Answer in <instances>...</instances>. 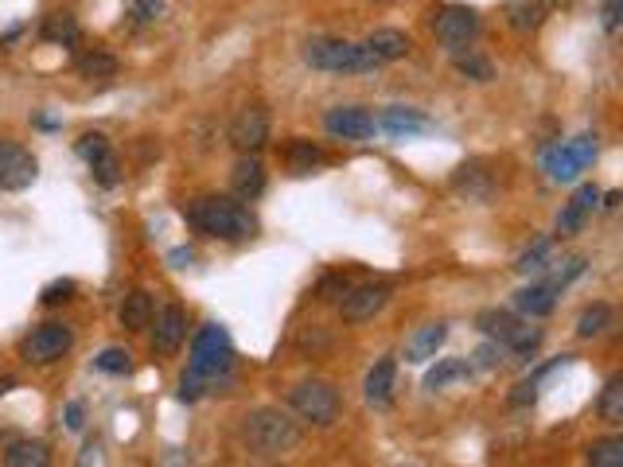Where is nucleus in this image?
<instances>
[{"label":"nucleus","instance_id":"c03bdc74","mask_svg":"<svg viewBox=\"0 0 623 467\" xmlns=\"http://www.w3.org/2000/svg\"><path fill=\"white\" fill-rule=\"evenodd\" d=\"M168 261H172L176 269H187V265H191V250H172L168 253Z\"/></svg>","mask_w":623,"mask_h":467},{"label":"nucleus","instance_id":"4c0bfd02","mask_svg":"<svg viewBox=\"0 0 623 467\" xmlns=\"http://www.w3.org/2000/svg\"><path fill=\"white\" fill-rule=\"evenodd\" d=\"M499 359H503V347H499L495 339H487L476 355L468 359V366H472V374H476V370H495V366H499Z\"/></svg>","mask_w":623,"mask_h":467},{"label":"nucleus","instance_id":"79ce46f5","mask_svg":"<svg viewBox=\"0 0 623 467\" xmlns=\"http://www.w3.org/2000/svg\"><path fill=\"white\" fill-rule=\"evenodd\" d=\"M160 8H164L160 0H137V8H133V16H137V20L145 24V20H156V16H160Z\"/></svg>","mask_w":623,"mask_h":467},{"label":"nucleus","instance_id":"aec40b11","mask_svg":"<svg viewBox=\"0 0 623 467\" xmlns=\"http://www.w3.org/2000/svg\"><path fill=\"white\" fill-rule=\"evenodd\" d=\"M367 43V51L378 59V67H386V63H398V59H405L409 55V36L405 32H398V28H378L374 36L363 39Z\"/></svg>","mask_w":623,"mask_h":467},{"label":"nucleus","instance_id":"a878e982","mask_svg":"<svg viewBox=\"0 0 623 467\" xmlns=\"http://www.w3.org/2000/svg\"><path fill=\"white\" fill-rule=\"evenodd\" d=\"M47 460H51V452L39 440H16L4 452V464L8 467H47Z\"/></svg>","mask_w":623,"mask_h":467},{"label":"nucleus","instance_id":"393cba45","mask_svg":"<svg viewBox=\"0 0 623 467\" xmlns=\"http://www.w3.org/2000/svg\"><path fill=\"white\" fill-rule=\"evenodd\" d=\"M148 320H152V296H148L145 288H137V292H129L121 300V327L141 331V327H148Z\"/></svg>","mask_w":623,"mask_h":467},{"label":"nucleus","instance_id":"bb28decb","mask_svg":"<svg viewBox=\"0 0 623 467\" xmlns=\"http://www.w3.org/2000/svg\"><path fill=\"white\" fill-rule=\"evenodd\" d=\"M464 378H472V366H468V359H440L437 366L425 374V390H444V386L464 382Z\"/></svg>","mask_w":623,"mask_h":467},{"label":"nucleus","instance_id":"c85d7f7f","mask_svg":"<svg viewBox=\"0 0 623 467\" xmlns=\"http://www.w3.org/2000/svg\"><path fill=\"white\" fill-rule=\"evenodd\" d=\"M281 156H285V164L293 168L296 176L312 172V168H316V164L324 160V152H320V148H316V144H312V141H289V144H285V152H281Z\"/></svg>","mask_w":623,"mask_h":467},{"label":"nucleus","instance_id":"c756f323","mask_svg":"<svg viewBox=\"0 0 623 467\" xmlns=\"http://www.w3.org/2000/svg\"><path fill=\"white\" fill-rule=\"evenodd\" d=\"M608 327H612V308L608 304H592V308L581 312V320H577V339H596Z\"/></svg>","mask_w":623,"mask_h":467},{"label":"nucleus","instance_id":"5701e85b","mask_svg":"<svg viewBox=\"0 0 623 467\" xmlns=\"http://www.w3.org/2000/svg\"><path fill=\"white\" fill-rule=\"evenodd\" d=\"M546 0H511L507 4V24H511L518 36H530L546 24Z\"/></svg>","mask_w":623,"mask_h":467},{"label":"nucleus","instance_id":"f704fd0d","mask_svg":"<svg viewBox=\"0 0 623 467\" xmlns=\"http://www.w3.org/2000/svg\"><path fill=\"white\" fill-rule=\"evenodd\" d=\"M129 359H133L129 351H121V347H106V351L94 359V366H98L102 374H117V378H121V374H129V370H133V362Z\"/></svg>","mask_w":623,"mask_h":467},{"label":"nucleus","instance_id":"1a4fd4ad","mask_svg":"<svg viewBox=\"0 0 623 467\" xmlns=\"http://www.w3.org/2000/svg\"><path fill=\"white\" fill-rule=\"evenodd\" d=\"M71 347H74V331L67 324H39L36 331L20 343V355H24V362L47 366V362L63 359Z\"/></svg>","mask_w":623,"mask_h":467},{"label":"nucleus","instance_id":"58836bf2","mask_svg":"<svg viewBox=\"0 0 623 467\" xmlns=\"http://www.w3.org/2000/svg\"><path fill=\"white\" fill-rule=\"evenodd\" d=\"M600 16H604V32L616 36L623 24V0H600Z\"/></svg>","mask_w":623,"mask_h":467},{"label":"nucleus","instance_id":"72a5a7b5","mask_svg":"<svg viewBox=\"0 0 623 467\" xmlns=\"http://www.w3.org/2000/svg\"><path fill=\"white\" fill-rule=\"evenodd\" d=\"M78 74L90 78V82H94V78H113V74H117V59L106 55V51H90V55L78 59Z\"/></svg>","mask_w":623,"mask_h":467},{"label":"nucleus","instance_id":"b1692460","mask_svg":"<svg viewBox=\"0 0 623 467\" xmlns=\"http://www.w3.org/2000/svg\"><path fill=\"white\" fill-rule=\"evenodd\" d=\"M596 413H600V421L612 425V429H620L623 425V374L608 378L604 394H600V401H596Z\"/></svg>","mask_w":623,"mask_h":467},{"label":"nucleus","instance_id":"473e14b6","mask_svg":"<svg viewBox=\"0 0 623 467\" xmlns=\"http://www.w3.org/2000/svg\"><path fill=\"white\" fill-rule=\"evenodd\" d=\"M550 250H553V238H538L530 250L518 257V265H514V269H518V273H526V277H530V273H546V265H550Z\"/></svg>","mask_w":623,"mask_h":467},{"label":"nucleus","instance_id":"423d86ee","mask_svg":"<svg viewBox=\"0 0 623 467\" xmlns=\"http://www.w3.org/2000/svg\"><path fill=\"white\" fill-rule=\"evenodd\" d=\"M596 152H600L596 133H581L573 141H557L553 148L542 152V172L550 176V183H573L581 180V172L596 160Z\"/></svg>","mask_w":623,"mask_h":467},{"label":"nucleus","instance_id":"9d476101","mask_svg":"<svg viewBox=\"0 0 623 467\" xmlns=\"http://www.w3.org/2000/svg\"><path fill=\"white\" fill-rule=\"evenodd\" d=\"M39 176L36 156L24 144L0 137V191H28Z\"/></svg>","mask_w":623,"mask_h":467},{"label":"nucleus","instance_id":"c9c22d12","mask_svg":"<svg viewBox=\"0 0 623 467\" xmlns=\"http://www.w3.org/2000/svg\"><path fill=\"white\" fill-rule=\"evenodd\" d=\"M90 172H94V180L102 183V187H117V183H121V164H117L113 148L110 152H102V156L90 164Z\"/></svg>","mask_w":623,"mask_h":467},{"label":"nucleus","instance_id":"a18cd8bd","mask_svg":"<svg viewBox=\"0 0 623 467\" xmlns=\"http://www.w3.org/2000/svg\"><path fill=\"white\" fill-rule=\"evenodd\" d=\"M102 456H98V444H86V452L78 456V464H98Z\"/></svg>","mask_w":623,"mask_h":467},{"label":"nucleus","instance_id":"a19ab883","mask_svg":"<svg viewBox=\"0 0 623 467\" xmlns=\"http://www.w3.org/2000/svg\"><path fill=\"white\" fill-rule=\"evenodd\" d=\"M347 277L343 273H331V277H324V285H320V300H343L347 296Z\"/></svg>","mask_w":623,"mask_h":467},{"label":"nucleus","instance_id":"f3484780","mask_svg":"<svg viewBox=\"0 0 623 467\" xmlns=\"http://www.w3.org/2000/svg\"><path fill=\"white\" fill-rule=\"evenodd\" d=\"M514 308H518L522 316H530V320H546V316H553V308H557V288H553L550 281L518 288V292H514Z\"/></svg>","mask_w":623,"mask_h":467},{"label":"nucleus","instance_id":"37998d69","mask_svg":"<svg viewBox=\"0 0 623 467\" xmlns=\"http://www.w3.org/2000/svg\"><path fill=\"white\" fill-rule=\"evenodd\" d=\"M82 425H86V409H82V401H71L67 405V429L82 432Z\"/></svg>","mask_w":623,"mask_h":467},{"label":"nucleus","instance_id":"6e6552de","mask_svg":"<svg viewBox=\"0 0 623 467\" xmlns=\"http://www.w3.org/2000/svg\"><path fill=\"white\" fill-rule=\"evenodd\" d=\"M433 36H437L452 55L464 51V47H472L479 36V12L468 8V4H448V8H440L437 16H433Z\"/></svg>","mask_w":623,"mask_h":467},{"label":"nucleus","instance_id":"ddd939ff","mask_svg":"<svg viewBox=\"0 0 623 467\" xmlns=\"http://www.w3.org/2000/svg\"><path fill=\"white\" fill-rule=\"evenodd\" d=\"M324 129L339 141H367V137H374L378 121L363 106H339L324 117Z\"/></svg>","mask_w":623,"mask_h":467},{"label":"nucleus","instance_id":"a211bd4d","mask_svg":"<svg viewBox=\"0 0 623 467\" xmlns=\"http://www.w3.org/2000/svg\"><path fill=\"white\" fill-rule=\"evenodd\" d=\"M444 339H448V324H425V327H417V331L409 335V343H405V362L421 366V362L437 359V351L444 347Z\"/></svg>","mask_w":623,"mask_h":467},{"label":"nucleus","instance_id":"7ed1b4c3","mask_svg":"<svg viewBox=\"0 0 623 467\" xmlns=\"http://www.w3.org/2000/svg\"><path fill=\"white\" fill-rule=\"evenodd\" d=\"M187 370L195 378H203L207 386L222 382L230 370H234V343L226 335V327L219 324H203L191 339V359H187Z\"/></svg>","mask_w":623,"mask_h":467},{"label":"nucleus","instance_id":"f257e3e1","mask_svg":"<svg viewBox=\"0 0 623 467\" xmlns=\"http://www.w3.org/2000/svg\"><path fill=\"white\" fill-rule=\"evenodd\" d=\"M187 222L207 234V238H222V242H246L257 234V218L250 207H242V199H226V195H203L187 207Z\"/></svg>","mask_w":623,"mask_h":467},{"label":"nucleus","instance_id":"49530a36","mask_svg":"<svg viewBox=\"0 0 623 467\" xmlns=\"http://www.w3.org/2000/svg\"><path fill=\"white\" fill-rule=\"evenodd\" d=\"M604 207L616 211V207H620V191H608V195H604Z\"/></svg>","mask_w":623,"mask_h":467},{"label":"nucleus","instance_id":"412c9836","mask_svg":"<svg viewBox=\"0 0 623 467\" xmlns=\"http://www.w3.org/2000/svg\"><path fill=\"white\" fill-rule=\"evenodd\" d=\"M378 129L390 133V137H413V133H425L429 129V117L409 106H390L378 117Z\"/></svg>","mask_w":623,"mask_h":467},{"label":"nucleus","instance_id":"cd10ccee","mask_svg":"<svg viewBox=\"0 0 623 467\" xmlns=\"http://www.w3.org/2000/svg\"><path fill=\"white\" fill-rule=\"evenodd\" d=\"M39 36L47 39V43H63V47H71V43H78V20H74L71 12H51V16L43 20Z\"/></svg>","mask_w":623,"mask_h":467},{"label":"nucleus","instance_id":"f8f14e48","mask_svg":"<svg viewBox=\"0 0 623 467\" xmlns=\"http://www.w3.org/2000/svg\"><path fill=\"white\" fill-rule=\"evenodd\" d=\"M230 144L238 152H257L261 144L269 141V113L261 106H246L234 121H230Z\"/></svg>","mask_w":623,"mask_h":467},{"label":"nucleus","instance_id":"dca6fc26","mask_svg":"<svg viewBox=\"0 0 623 467\" xmlns=\"http://www.w3.org/2000/svg\"><path fill=\"white\" fill-rule=\"evenodd\" d=\"M230 187H234V199H242V203H254L265 191V168H261L257 152H242V160L230 172Z\"/></svg>","mask_w":623,"mask_h":467},{"label":"nucleus","instance_id":"2eb2a0df","mask_svg":"<svg viewBox=\"0 0 623 467\" xmlns=\"http://www.w3.org/2000/svg\"><path fill=\"white\" fill-rule=\"evenodd\" d=\"M187 339V312L180 304H168L160 316H156V335H152V351L160 355H176Z\"/></svg>","mask_w":623,"mask_h":467},{"label":"nucleus","instance_id":"f03ea898","mask_svg":"<svg viewBox=\"0 0 623 467\" xmlns=\"http://www.w3.org/2000/svg\"><path fill=\"white\" fill-rule=\"evenodd\" d=\"M242 444L257 460H281L300 444V425L281 409H254L242 417Z\"/></svg>","mask_w":623,"mask_h":467},{"label":"nucleus","instance_id":"9b49d317","mask_svg":"<svg viewBox=\"0 0 623 467\" xmlns=\"http://www.w3.org/2000/svg\"><path fill=\"white\" fill-rule=\"evenodd\" d=\"M386 304H390V288L363 285V288H347V296L339 300V312H343L347 324H367V320H374Z\"/></svg>","mask_w":623,"mask_h":467},{"label":"nucleus","instance_id":"e433bc0d","mask_svg":"<svg viewBox=\"0 0 623 467\" xmlns=\"http://www.w3.org/2000/svg\"><path fill=\"white\" fill-rule=\"evenodd\" d=\"M74 152H78L86 164H94L102 152H110V141H106L102 133H82V137H78V144H74Z\"/></svg>","mask_w":623,"mask_h":467},{"label":"nucleus","instance_id":"4be33fe9","mask_svg":"<svg viewBox=\"0 0 623 467\" xmlns=\"http://www.w3.org/2000/svg\"><path fill=\"white\" fill-rule=\"evenodd\" d=\"M452 187H456L460 195H468L472 203H487V199H491V191H495V176H491V172H483V164H464V168H456Z\"/></svg>","mask_w":623,"mask_h":467},{"label":"nucleus","instance_id":"39448f33","mask_svg":"<svg viewBox=\"0 0 623 467\" xmlns=\"http://www.w3.org/2000/svg\"><path fill=\"white\" fill-rule=\"evenodd\" d=\"M479 331L487 335V339H495L503 351H511L518 362L534 359V351L542 347V327H530L522 324L518 316L511 312H499V308H491V312H483L476 320Z\"/></svg>","mask_w":623,"mask_h":467},{"label":"nucleus","instance_id":"6ab92c4d","mask_svg":"<svg viewBox=\"0 0 623 467\" xmlns=\"http://www.w3.org/2000/svg\"><path fill=\"white\" fill-rule=\"evenodd\" d=\"M394 378H398L394 359L374 362V370L367 374V386H363V397H367L370 409H390V401H394Z\"/></svg>","mask_w":623,"mask_h":467},{"label":"nucleus","instance_id":"ea45409f","mask_svg":"<svg viewBox=\"0 0 623 467\" xmlns=\"http://www.w3.org/2000/svg\"><path fill=\"white\" fill-rule=\"evenodd\" d=\"M71 292H74V281H51V285L39 292V300H43L47 308H55V304L71 300Z\"/></svg>","mask_w":623,"mask_h":467},{"label":"nucleus","instance_id":"7c9ffc66","mask_svg":"<svg viewBox=\"0 0 623 467\" xmlns=\"http://www.w3.org/2000/svg\"><path fill=\"white\" fill-rule=\"evenodd\" d=\"M585 460L592 467H623V440L620 436H612V440H596V444H588Z\"/></svg>","mask_w":623,"mask_h":467},{"label":"nucleus","instance_id":"de8ad7c7","mask_svg":"<svg viewBox=\"0 0 623 467\" xmlns=\"http://www.w3.org/2000/svg\"><path fill=\"white\" fill-rule=\"evenodd\" d=\"M12 386H16V378H0V397L8 394V390H12Z\"/></svg>","mask_w":623,"mask_h":467},{"label":"nucleus","instance_id":"4468645a","mask_svg":"<svg viewBox=\"0 0 623 467\" xmlns=\"http://www.w3.org/2000/svg\"><path fill=\"white\" fill-rule=\"evenodd\" d=\"M596 203H600V187H596V183H581V187L573 191V199L565 203V211L557 215V238L581 234V226H585L588 215L596 211Z\"/></svg>","mask_w":623,"mask_h":467},{"label":"nucleus","instance_id":"20e7f679","mask_svg":"<svg viewBox=\"0 0 623 467\" xmlns=\"http://www.w3.org/2000/svg\"><path fill=\"white\" fill-rule=\"evenodd\" d=\"M304 63L312 71H328V74L378 71V59L367 51V43H351V39H308Z\"/></svg>","mask_w":623,"mask_h":467},{"label":"nucleus","instance_id":"2f4dec72","mask_svg":"<svg viewBox=\"0 0 623 467\" xmlns=\"http://www.w3.org/2000/svg\"><path fill=\"white\" fill-rule=\"evenodd\" d=\"M456 71L464 74V78H472V82H491V78H495V67H491L483 55H476L472 47L456 51Z\"/></svg>","mask_w":623,"mask_h":467},{"label":"nucleus","instance_id":"0eeeda50","mask_svg":"<svg viewBox=\"0 0 623 467\" xmlns=\"http://www.w3.org/2000/svg\"><path fill=\"white\" fill-rule=\"evenodd\" d=\"M289 405H293L296 417H304L308 425H331V421L339 417V409H343V397H339V390H335L331 382L312 378V382L293 386Z\"/></svg>","mask_w":623,"mask_h":467}]
</instances>
